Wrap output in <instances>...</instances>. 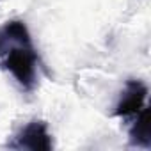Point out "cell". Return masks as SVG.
<instances>
[{
  "label": "cell",
  "mask_w": 151,
  "mask_h": 151,
  "mask_svg": "<svg viewBox=\"0 0 151 151\" xmlns=\"http://www.w3.org/2000/svg\"><path fill=\"white\" fill-rule=\"evenodd\" d=\"M11 147L16 149H32V151H48L53 147L52 137L48 133L46 123L43 121H30L16 137L13 142H9Z\"/></svg>",
  "instance_id": "obj_2"
},
{
  "label": "cell",
  "mask_w": 151,
  "mask_h": 151,
  "mask_svg": "<svg viewBox=\"0 0 151 151\" xmlns=\"http://www.w3.org/2000/svg\"><path fill=\"white\" fill-rule=\"evenodd\" d=\"M146 96H147V87L140 80H130L126 84V89H124L121 101L116 107V116L126 117V116L137 114L144 107Z\"/></svg>",
  "instance_id": "obj_3"
},
{
  "label": "cell",
  "mask_w": 151,
  "mask_h": 151,
  "mask_svg": "<svg viewBox=\"0 0 151 151\" xmlns=\"http://www.w3.org/2000/svg\"><path fill=\"white\" fill-rule=\"evenodd\" d=\"M2 68L7 69L16 82L27 89L32 91L36 87V75H37V53L32 46V43L27 45H14L2 60Z\"/></svg>",
  "instance_id": "obj_1"
},
{
  "label": "cell",
  "mask_w": 151,
  "mask_h": 151,
  "mask_svg": "<svg viewBox=\"0 0 151 151\" xmlns=\"http://www.w3.org/2000/svg\"><path fill=\"white\" fill-rule=\"evenodd\" d=\"M130 144L139 147H149L151 144V114L147 107L139 110V117L130 130Z\"/></svg>",
  "instance_id": "obj_4"
},
{
  "label": "cell",
  "mask_w": 151,
  "mask_h": 151,
  "mask_svg": "<svg viewBox=\"0 0 151 151\" xmlns=\"http://www.w3.org/2000/svg\"><path fill=\"white\" fill-rule=\"evenodd\" d=\"M14 45H27V43H16V41L6 32V29L2 27V29H0V57H4Z\"/></svg>",
  "instance_id": "obj_5"
}]
</instances>
